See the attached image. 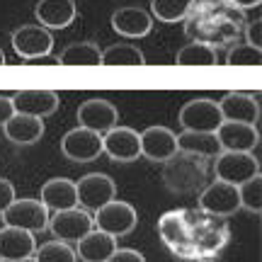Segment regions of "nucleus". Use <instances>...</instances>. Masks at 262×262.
Returning a JSON list of instances; mask_svg holds the SVG:
<instances>
[{
	"label": "nucleus",
	"mask_w": 262,
	"mask_h": 262,
	"mask_svg": "<svg viewBox=\"0 0 262 262\" xmlns=\"http://www.w3.org/2000/svg\"><path fill=\"white\" fill-rule=\"evenodd\" d=\"M209 175V160L194 153L178 150L170 160L163 163V182L175 194H192L204 187Z\"/></svg>",
	"instance_id": "1"
},
{
	"label": "nucleus",
	"mask_w": 262,
	"mask_h": 262,
	"mask_svg": "<svg viewBox=\"0 0 262 262\" xmlns=\"http://www.w3.org/2000/svg\"><path fill=\"white\" fill-rule=\"evenodd\" d=\"M182 131H194V134H216V129L224 124L219 102L209 97H194L182 104L178 114Z\"/></svg>",
	"instance_id": "2"
},
{
	"label": "nucleus",
	"mask_w": 262,
	"mask_h": 262,
	"mask_svg": "<svg viewBox=\"0 0 262 262\" xmlns=\"http://www.w3.org/2000/svg\"><path fill=\"white\" fill-rule=\"evenodd\" d=\"M75 194H78V206L88 214H95L117 196V185L104 172H90L75 182Z\"/></svg>",
	"instance_id": "3"
},
{
	"label": "nucleus",
	"mask_w": 262,
	"mask_h": 262,
	"mask_svg": "<svg viewBox=\"0 0 262 262\" xmlns=\"http://www.w3.org/2000/svg\"><path fill=\"white\" fill-rule=\"evenodd\" d=\"M93 224L102 233L112 235V238H122V235H129L136 228L139 216H136V209L131 204L112 199L110 204H104L102 209H97L93 214Z\"/></svg>",
	"instance_id": "4"
},
{
	"label": "nucleus",
	"mask_w": 262,
	"mask_h": 262,
	"mask_svg": "<svg viewBox=\"0 0 262 262\" xmlns=\"http://www.w3.org/2000/svg\"><path fill=\"white\" fill-rule=\"evenodd\" d=\"M214 175L221 182L241 187L243 182L250 178L260 175V163L253 153H231V150H221L214 158Z\"/></svg>",
	"instance_id": "5"
},
{
	"label": "nucleus",
	"mask_w": 262,
	"mask_h": 262,
	"mask_svg": "<svg viewBox=\"0 0 262 262\" xmlns=\"http://www.w3.org/2000/svg\"><path fill=\"white\" fill-rule=\"evenodd\" d=\"M3 224L12 228H22L29 233H39L49 228V209L39 199H15L0 214Z\"/></svg>",
	"instance_id": "6"
},
{
	"label": "nucleus",
	"mask_w": 262,
	"mask_h": 262,
	"mask_svg": "<svg viewBox=\"0 0 262 262\" xmlns=\"http://www.w3.org/2000/svg\"><path fill=\"white\" fill-rule=\"evenodd\" d=\"M95 228L93 214L83 211L80 206L66 209V211H54V216H49V231L54 235V241L61 243H78L83 235H88Z\"/></svg>",
	"instance_id": "7"
},
{
	"label": "nucleus",
	"mask_w": 262,
	"mask_h": 262,
	"mask_svg": "<svg viewBox=\"0 0 262 262\" xmlns=\"http://www.w3.org/2000/svg\"><path fill=\"white\" fill-rule=\"evenodd\" d=\"M199 209L202 214L214 216V219H226L233 216L241 209V196H238V187L216 180L211 185H206L199 192Z\"/></svg>",
	"instance_id": "8"
},
{
	"label": "nucleus",
	"mask_w": 262,
	"mask_h": 262,
	"mask_svg": "<svg viewBox=\"0 0 262 262\" xmlns=\"http://www.w3.org/2000/svg\"><path fill=\"white\" fill-rule=\"evenodd\" d=\"M12 49L19 58H41L54 51V34L41 25H22L12 32Z\"/></svg>",
	"instance_id": "9"
},
{
	"label": "nucleus",
	"mask_w": 262,
	"mask_h": 262,
	"mask_svg": "<svg viewBox=\"0 0 262 262\" xmlns=\"http://www.w3.org/2000/svg\"><path fill=\"white\" fill-rule=\"evenodd\" d=\"M61 153L73 163H90L102 153V136L88 129H71L61 139Z\"/></svg>",
	"instance_id": "10"
},
{
	"label": "nucleus",
	"mask_w": 262,
	"mask_h": 262,
	"mask_svg": "<svg viewBox=\"0 0 262 262\" xmlns=\"http://www.w3.org/2000/svg\"><path fill=\"white\" fill-rule=\"evenodd\" d=\"M12 107L17 114H29V117H49L58 110V95L49 88H25L10 97Z\"/></svg>",
	"instance_id": "11"
},
{
	"label": "nucleus",
	"mask_w": 262,
	"mask_h": 262,
	"mask_svg": "<svg viewBox=\"0 0 262 262\" xmlns=\"http://www.w3.org/2000/svg\"><path fill=\"white\" fill-rule=\"evenodd\" d=\"M75 117H78V126H80V129L95 131V134L104 136L110 129L117 126L119 112H117V107H114L112 102L95 97V100H88V102L80 104Z\"/></svg>",
	"instance_id": "12"
},
{
	"label": "nucleus",
	"mask_w": 262,
	"mask_h": 262,
	"mask_svg": "<svg viewBox=\"0 0 262 262\" xmlns=\"http://www.w3.org/2000/svg\"><path fill=\"white\" fill-rule=\"evenodd\" d=\"M102 153H107L117 163H134L141 158L139 131L129 126H114L102 136Z\"/></svg>",
	"instance_id": "13"
},
{
	"label": "nucleus",
	"mask_w": 262,
	"mask_h": 262,
	"mask_svg": "<svg viewBox=\"0 0 262 262\" xmlns=\"http://www.w3.org/2000/svg\"><path fill=\"white\" fill-rule=\"evenodd\" d=\"M141 156H146L153 163H165L178 153V134H172L165 126H148L139 134Z\"/></svg>",
	"instance_id": "14"
},
{
	"label": "nucleus",
	"mask_w": 262,
	"mask_h": 262,
	"mask_svg": "<svg viewBox=\"0 0 262 262\" xmlns=\"http://www.w3.org/2000/svg\"><path fill=\"white\" fill-rule=\"evenodd\" d=\"M216 139L221 150H231V153H253V148L260 141V134L250 124H238V122H224L216 129Z\"/></svg>",
	"instance_id": "15"
},
{
	"label": "nucleus",
	"mask_w": 262,
	"mask_h": 262,
	"mask_svg": "<svg viewBox=\"0 0 262 262\" xmlns=\"http://www.w3.org/2000/svg\"><path fill=\"white\" fill-rule=\"evenodd\" d=\"M34 253H37L34 233L22 231V228H12V226H3L0 228V260L3 262L34 257Z\"/></svg>",
	"instance_id": "16"
},
{
	"label": "nucleus",
	"mask_w": 262,
	"mask_h": 262,
	"mask_svg": "<svg viewBox=\"0 0 262 262\" xmlns=\"http://www.w3.org/2000/svg\"><path fill=\"white\" fill-rule=\"evenodd\" d=\"M219 110H221L224 122H238V124L257 126V119H260V104H257V100L253 95H245V93H228L219 102Z\"/></svg>",
	"instance_id": "17"
},
{
	"label": "nucleus",
	"mask_w": 262,
	"mask_h": 262,
	"mask_svg": "<svg viewBox=\"0 0 262 262\" xmlns=\"http://www.w3.org/2000/svg\"><path fill=\"white\" fill-rule=\"evenodd\" d=\"M112 29L129 39L148 37L153 29V17L141 8H119L112 12Z\"/></svg>",
	"instance_id": "18"
},
{
	"label": "nucleus",
	"mask_w": 262,
	"mask_h": 262,
	"mask_svg": "<svg viewBox=\"0 0 262 262\" xmlns=\"http://www.w3.org/2000/svg\"><path fill=\"white\" fill-rule=\"evenodd\" d=\"M39 25L51 29H66L75 19L78 10H75V0H39L34 8Z\"/></svg>",
	"instance_id": "19"
},
{
	"label": "nucleus",
	"mask_w": 262,
	"mask_h": 262,
	"mask_svg": "<svg viewBox=\"0 0 262 262\" xmlns=\"http://www.w3.org/2000/svg\"><path fill=\"white\" fill-rule=\"evenodd\" d=\"M39 202L47 206L49 211H66L78 206V194H75V182L68 178H51L44 182Z\"/></svg>",
	"instance_id": "20"
},
{
	"label": "nucleus",
	"mask_w": 262,
	"mask_h": 262,
	"mask_svg": "<svg viewBox=\"0 0 262 262\" xmlns=\"http://www.w3.org/2000/svg\"><path fill=\"white\" fill-rule=\"evenodd\" d=\"M3 134L10 143H17V146H32L37 143L41 136H44V124L37 117H29V114H12L5 126H3Z\"/></svg>",
	"instance_id": "21"
},
{
	"label": "nucleus",
	"mask_w": 262,
	"mask_h": 262,
	"mask_svg": "<svg viewBox=\"0 0 262 262\" xmlns=\"http://www.w3.org/2000/svg\"><path fill=\"white\" fill-rule=\"evenodd\" d=\"M75 245H78L75 255L83 262H107L112 257L114 250H117V238L93 228L90 233L83 235Z\"/></svg>",
	"instance_id": "22"
},
{
	"label": "nucleus",
	"mask_w": 262,
	"mask_h": 262,
	"mask_svg": "<svg viewBox=\"0 0 262 262\" xmlns=\"http://www.w3.org/2000/svg\"><path fill=\"white\" fill-rule=\"evenodd\" d=\"M58 66H102V49L95 41H73L56 58Z\"/></svg>",
	"instance_id": "23"
},
{
	"label": "nucleus",
	"mask_w": 262,
	"mask_h": 262,
	"mask_svg": "<svg viewBox=\"0 0 262 262\" xmlns=\"http://www.w3.org/2000/svg\"><path fill=\"white\" fill-rule=\"evenodd\" d=\"M178 150L182 153H194L202 158H216L221 153L216 134H194V131H182L178 136Z\"/></svg>",
	"instance_id": "24"
},
{
	"label": "nucleus",
	"mask_w": 262,
	"mask_h": 262,
	"mask_svg": "<svg viewBox=\"0 0 262 262\" xmlns=\"http://www.w3.org/2000/svg\"><path fill=\"white\" fill-rule=\"evenodd\" d=\"M175 63L178 66H194V68H211V66L219 63V56H216V49L206 41H189L178 51L175 56Z\"/></svg>",
	"instance_id": "25"
},
{
	"label": "nucleus",
	"mask_w": 262,
	"mask_h": 262,
	"mask_svg": "<svg viewBox=\"0 0 262 262\" xmlns=\"http://www.w3.org/2000/svg\"><path fill=\"white\" fill-rule=\"evenodd\" d=\"M185 228H187V211H168L158 219V233L163 243L172 248V253L185 241Z\"/></svg>",
	"instance_id": "26"
},
{
	"label": "nucleus",
	"mask_w": 262,
	"mask_h": 262,
	"mask_svg": "<svg viewBox=\"0 0 262 262\" xmlns=\"http://www.w3.org/2000/svg\"><path fill=\"white\" fill-rule=\"evenodd\" d=\"M194 3L196 0H150V12H153L150 17L175 25V22H182L189 17Z\"/></svg>",
	"instance_id": "27"
},
{
	"label": "nucleus",
	"mask_w": 262,
	"mask_h": 262,
	"mask_svg": "<svg viewBox=\"0 0 262 262\" xmlns=\"http://www.w3.org/2000/svg\"><path fill=\"white\" fill-rule=\"evenodd\" d=\"M146 63V56L141 54L139 47L134 44H126V41H119V44H112L110 49L102 51V66H143Z\"/></svg>",
	"instance_id": "28"
},
{
	"label": "nucleus",
	"mask_w": 262,
	"mask_h": 262,
	"mask_svg": "<svg viewBox=\"0 0 262 262\" xmlns=\"http://www.w3.org/2000/svg\"><path fill=\"white\" fill-rule=\"evenodd\" d=\"M238 196H241V206L248 209L250 214H260L262 211V175H255L248 182H243L238 187Z\"/></svg>",
	"instance_id": "29"
},
{
	"label": "nucleus",
	"mask_w": 262,
	"mask_h": 262,
	"mask_svg": "<svg viewBox=\"0 0 262 262\" xmlns=\"http://www.w3.org/2000/svg\"><path fill=\"white\" fill-rule=\"evenodd\" d=\"M226 66L231 68H241V66H250L257 68L262 66V49H253L250 44H235L233 49H228V56H226Z\"/></svg>",
	"instance_id": "30"
},
{
	"label": "nucleus",
	"mask_w": 262,
	"mask_h": 262,
	"mask_svg": "<svg viewBox=\"0 0 262 262\" xmlns=\"http://www.w3.org/2000/svg\"><path fill=\"white\" fill-rule=\"evenodd\" d=\"M75 250L68 243H61V241H51V243H44L41 248H37L34 253V260L37 262H75Z\"/></svg>",
	"instance_id": "31"
},
{
	"label": "nucleus",
	"mask_w": 262,
	"mask_h": 262,
	"mask_svg": "<svg viewBox=\"0 0 262 262\" xmlns=\"http://www.w3.org/2000/svg\"><path fill=\"white\" fill-rule=\"evenodd\" d=\"M245 44H250L253 49H262V19H253L245 25Z\"/></svg>",
	"instance_id": "32"
},
{
	"label": "nucleus",
	"mask_w": 262,
	"mask_h": 262,
	"mask_svg": "<svg viewBox=\"0 0 262 262\" xmlns=\"http://www.w3.org/2000/svg\"><path fill=\"white\" fill-rule=\"evenodd\" d=\"M107 262H146V257L134 248H117Z\"/></svg>",
	"instance_id": "33"
},
{
	"label": "nucleus",
	"mask_w": 262,
	"mask_h": 262,
	"mask_svg": "<svg viewBox=\"0 0 262 262\" xmlns=\"http://www.w3.org/2000/svg\"><path fill=\"white\" fill-rule=\"evenodd\" d=\"M15 199H17V196H15V187H12V182L0 178V214H3V211H5Z\"/></svg>",
	"instance_id": "34"
},
{
	"label": "nucleus",
	"mask_w": 262,
	"mask_h": 262,
	"mask_svg": "<svg viewBox=\"0 0 262 262\" xmlns=\"http://www.w3.org/2000/svg\"><path fill=\"white\" fill-rule=\"evenodd\" d=\"M12 114H15L12 100H10V97H3V95H0V129L5 126V122H8Z\"/></svg>",
	"instance_id": "35"
},
{
	"label": "nucleus",
	"mask_w": 262,
	"mask_h": 262,
	"mask_svg": "<svg viewBox=\"0 0 262 262\" xmlns=\"http://www.w3.org/2000/svg\"><path fill=\"white\" fill-rule=\"evenodd\" d=\"M228 8H233V10H253V8H257L262 0H224Z\"/></svg>",
	"instance_id": "36"
},
{
	"label": "nucleus",
	"mask_w": 262,
	"mask_h": 262,
	"mask_svg": "<svg viewBox=\"0 0 262 262\" xmlns=\"http://www.w3.org/2000/svg\"><path fill=\"white\" fill-rule=\"evenodd\" d=\"M0 262H3V260H0ZM15 262H37V260H34V257H25V260H15Z\"/></svg>",
	"instance_id": "37"
},
{
	"label": "nucleus",
	"mask_w": 262,
	"mask_h": 262,
	"mask_svg": "<svg viewBox=\"0 0 262 262\" xmlns=\"http://www.w3.org/2000/svg\"><path fill=\"white\" fill-rule=\"evenodd\" d=\"M0 66H5V54H3V49H0Z\"/></svg>",
	"instance_id": "38"
},
{
	"label": "nucleus",
	"mask_w": 262,
	"mask_h": 262,
	"mask_svg": "<svg viewBox=\"0 0 262 262\" xmlns=\"http://www.w3.org/2000/svg\"><path fill=\"white\" fill-rule=\"evenodd\" d=\"M196 262H214V260H196Z\"/></svg>",
	"instance_id": "39"
}]
</instances>
